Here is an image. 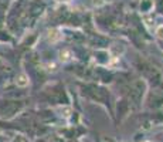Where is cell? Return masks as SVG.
<instances>
[{
	"mask_svg": "<svg viewBox=\"0 0 163 142\" xmlns=\"http://www.w3.org/2000/svg\"><path fill=\"white\" fill-rule=\"evenodd\" d=\"M17 84H19V85H22V87H24V85H27V84H28V81H27L26 75H20V77H19Z\"/></svg>",
	"mask_w": 163,
	"mask_h": 142,
	"instance_id": "cell-1",
	"label": "cell"
},
{
	"mask_svg": "<svg viewBox=\"0 0 163 142\" xmlns=\"http://www.w3.org/2000/svg\"><path fill=\"white\" fill-rule=\"evenodd\" d=\"M68 55H70V51H67V50L64 51V54L61 53V58H64V60H68V58H70Z\"/></svg>",
	"mask_w": 163,
	"mask_h": 142,
	"instance_id": "cell-2",
	"label": "cell"
},
{
	"mask_svg": "<svg viewBox=\"0 0 163 142\" xmlns=\"http://www.w3.org/2000/svg\"><path fill=\"white\" fill-rule=\"evenodd\" d=\"M158 34H159V37L163 39V26H160V27L158 28Z\"/></svg>",
	"mask_w": 163,
	"mask_h": 142,
	"instance_id": "cell-3",
	"label": "cell"
}]
</instances>
